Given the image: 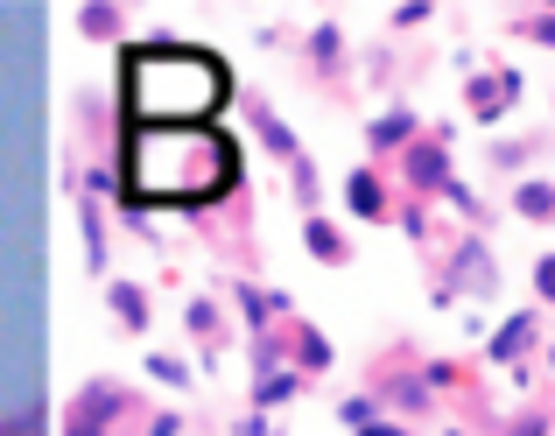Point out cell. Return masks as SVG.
Returning a JSON list of instances; mask_svg holds the SVG:
<instances>
[{
  "mask_svg": "<svg viewBox=\"0 0 555 436\" xmlns=\"http://www.w3.org/2000/svg\"><path fill=\"white\" fill-rule=\"evenodd\" d=\"M232 183V141L218 127H134L127 191L149 205H204Z\"/></svg>",
  "mask_w": 555,
  "mask_h": 436,
  "instance_id": "6da1fadb",
  "label": "cell"
},
{
  "mask_svg": "<svg viewBox=\"0 0 555 436\" xmlns=\"http://www.w3.org/2000/svg\"><path fill=\"white\" fill-rule=\"evenodd\" d=\"M218 106H225V70L204 50L127 56V113H134V127H211Z\"/></svg>",
  "mask_w": 555,
  "mask_h": 436,
  "instance_id": "7a4b0ae2",
  "label": "cell"
}]
</instances>
